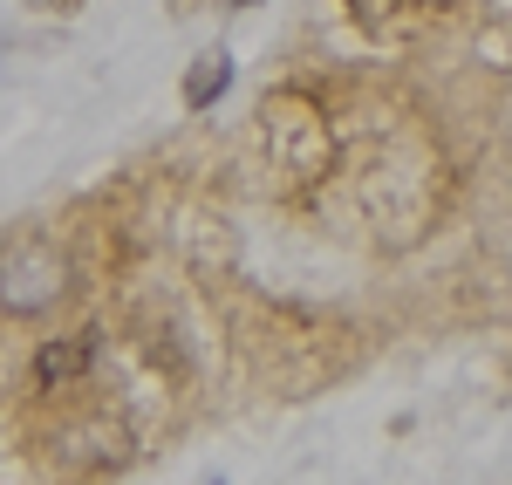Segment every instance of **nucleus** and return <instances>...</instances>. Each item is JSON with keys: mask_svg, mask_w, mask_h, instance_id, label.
I'll use <instances>...</instances> for the list:
<instances>
[{"mask_svg": "<svg viewBox=\"0 0 512 485\" xmlns=\"http://www.w3.org/2000/svg\"><path fill=\"white\" fill-rule=\"evenodd\" d=\"M69 294V253L48 233H21L0 246V308L7 315H48Z\"/></svg>", "mask_w": 512, "mask_h": 485, "instance_id": "f257e3e1", "label": "nucleus"}, {"mask_svg": "<svg viewBox=\"0 0 512 485\" xmlns=\"http://www.w3.org/2000/svg\"><path fill=\"white\" fill-rule=\"evenodd\" d=\"M103 356V335L96 328H76V335H55L35 349V390H76L82 376Z\"/></svg>", "mask_w": 512, "mask_h": 485, "instance_id": "f03ea898", "label": "nucleus"}, {"mask_svg": "<svg viewBox=\"0 0 512 485\" xmlns=\"http://www.w3.org/2000/svg\"><path fill=\"white\" fill-rule=\"evenodd\" d=\"M226 89H233V62L226 55H198L185 69V110H212Z\"/></svg>", "mask_w": 512, "mask_h": 485, "instance_id": "7ed1b4c3", "label": "nucleus"}, {"mask_svg": "<svg viewBox=\"0 0 512 485\" xmlns=\"http://www.w3.org/2000/svg\"><path fill=\"white\" fill-rule=\"evenodd\" d=\"M349 7L362 14V21H369V28H376L383 14H396V7H424V0H349Z\"/></svg>", "mask_w": 512, "mask_h": 485, "instance_id": "20e7f679", "label": "nucleus"}, {"mask_svg": "<svg viewBox=\"0 0 512 485\" xmlns=\"http://www.w3.org/2000/svg\"><path fill=\"white\" fill-rule=\"evenodd\" d=\"M226 7H253V0H226Z\"/></svg>", "mask_w": 512, "mask_h": 485, "instance_id": "39448f33", "label": "nucleus"}]
</instances>
